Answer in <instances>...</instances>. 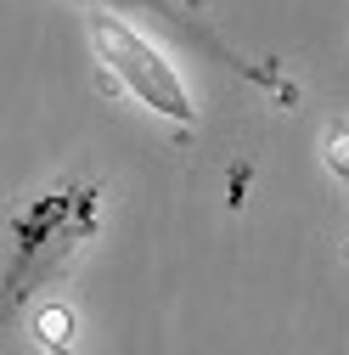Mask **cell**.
<instances>
[{"label":"cell","mask_w":349,"mask_h":355,"mask_svg":"<svg viewBox=\"0 0 349 355\" xmlns=\"http://www.w3.org/2000/svg\"><path fill=\"white\" fill-rule=\"evenodd\" d=\"M96 181H68L34 192L12 209L6 220V259H0V322H12L17 310L46 288L51 277L68 271L79 243L96 237Z\"/></svg>","instance_id":"1"},{"label":"cell","mask_w":349,"mask_h":355,"mask_svg":"<svg viewBox=\"0 0 349 355\" xmlns=\"http://www.w3.org/2000/svg\"><path fill=\"white\" fill-rule=\"evenodd\" d=\"M84 34H91L102 68L124 85L129 96H141L152 113H163V119H174V124H192V119H197L186 85H181V73H174L129 23H118L113 12H84Z\"/></svg>","instance_id":"2"}]
</instances>
